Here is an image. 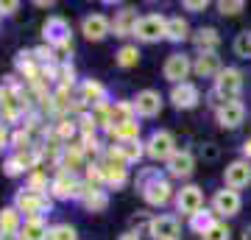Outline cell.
Here are the masks:
<instances>
[{
    "label": "cell",
    "instance_id": "obj_3",
    "mask_svg": "<svg viewBox=\"0 0 251 240\" xmlns=\"http://www.w3.org/2000/svg\"><path fill=\"white\" fill-rule=\"evenodd\" d=\"M201 204H204V196H201V187H196V185L181 187L179 193H176V207H179L181 215L196 218L198 210H201Z\"/></svg>",
    "mask_w": 251,
    "mask_h": 240
},
{
    "label": "cell",
    "instance_id": "obj_19",
    "mask_svg": "<svg viewBox=\"0 0 251 240\" xmlns=\"http://www.w3.org/2000/svg\"><path fill=\"white\" fill-rule=\"evenodd\" d=\"M67 23H64L62 17H50L45 23V36L50 39V42H56V45H67Z\"/></svg>",
    "mask_w": 251,
    "mask_h": 240
},
{
    "label": "cell",
    "instance_id": "obj_26",
    "mask_svg": "<svg viewBox=\"0 0 251 240\" xmlns=\"http://www.w3.org/2000/svg\"><path fill=\"white\" fill-rule=\"evenodd\" d=\"M100 173H103V182H109V185H123V182H126L123 162H120V165H115V162H106V165H100Z\"/></svg>",
    "mask_w": 251,
    "mask_h": 240
},
{
    "label": "cell",
    "instance_id": "obj_38",
    "mask_svg": "<svg viewBox=\"0 0 251 240\" xmlns=\"http://www.w3.org/2000/svg\"><path fill=\"white\" fill-rule=\"evenodd\" d=\"M120 240H140V238H137V232H126V235H120Z\"/></svg>",
    "mask_w": 251,
    "mask_h": 240
},
{
    "label": "cell",
    "instance_id": "obj_31",
    "mask_svg": "<svg viewBox=\"0 0 251 240\" xmlns=\"http://www.w3.org/2000/svg\"><path fill=\"white\" fill-rule=\"evenodd\" d=\"M201 238H204V240H229V226L221 223V221H215L209 229L204 232V235H201Z\"/></svg>",
    "mask_w": 251,
    "mask_h": 240
},
{
    "label": "cell",
    "instance_id": "obj_24",
    "mask_svg": "<svg viewBox=\"0 0 251 240\" xmlns=\"http://www.w3.org/2000/svg\"><path fill=\"white\" fill-rule=\"evenodd\" d=\"M20 229V210L17 207H3L0 210V232L14 235Z\"/></svg>",
    "mask_w": 251,
    "mask_h": 240
},
{
    "label": "cell",
    "instance_id": "obj_16",
    "mask_svg": "<svg viewBox=\"0 0 251 240\" xmlns=\"http://www.w3.org/2000/svg\"><path fill=\"white\" fill-rule=\"evenodd\" d=\"M168 170H171V176H190V173H193V154L176 151L171 160H168Z\"/></svg>",
    "mask_w": 251,
    "mask_h": 240
},
{
    "label": "cell",
    "instance_id": "obj_4",
    "mask_svg": "<svg viewBox=\"0 0 251 240\" xmlns=\"http://www.w3.org/2000/svg\"><path fill=\"white\" fill-rule=\"evenodd\" d=\"M145 151H148L151 160H171L173 154H176V148H173V137L168 132H153L151 140H148V145H145Z\"/></svg>",
    "mask_w": 251,
    "mask_h": 240
},
{
    "label": "cell",
    "instance_id": "obj_14",
    "mask_svg": "<svg viewBox=\"0 0 251 240\" xmlns=\"http://www.w3.org/2000/svg\"><path fill=\"white\" fill-rule=\"evenodd\" d=\"M106 34H109V20L103 17V14H90V17H84V36H87L90 42H100Z\"/></svg>",
    "mask_w": 251,
    "mask_h": 240
},
{
    "label": "cell",
    "instance_id": "obj_28",
    "mask_svg": "<svg viewBox=\"0 0 251 240\" xmlns=\"http://www.w3.org/2000/svg\"><path fill=\"white\" fill-rule=\"evenodd\" d=\"M137 62H140V51H137L134 45H126V48L117 51V64L120 67H134Z\"/></svg>",
    "mask_w": 251,
    "mask_h": 240
},
{
    "label": "cell",
    "instance_id": "obj_42",
    "mask_svg": "<svg viewBox=\"0 0 251 240\" xmlns=\"http://www.w3.org/2000/svg\"><path fill=\"white\" fill-rule=\"evenodd\" d=\"M243 240H251V226H249L246 232H243Z\"/></svg>",
    "mask_w": 251,
    "mask_h": 240
},
{
    "label": "cell",
    "instance_id": "obj_41",
    "mask_svg": "<svg viewBox=\"0 0 251 240\" xmlns=\"http://www.w3.org/2000/svg\"><path fill=\"white\" fill-rule=\"evenodd\" d=\"M243 151H246V157H251V140H246V145H243Z\"/></svg>",
    "mask_w": 251,
    "mask_h": 240
},
{
    "label": "cell",
    "instance_id": "obj_25",
    "mask_svg": "<svg viewBox=\"0 0 251 240\" xmlns=\"http://www.w3.org/2000/svg\"><path fill=\"white\" fill-rule=\"evenodd\" d=\"M109 132H112V137H117L120 142H131V140L140 137V123L128 120V123H120V126H109Z\"/></svg>",
    "mask_w": 251,
    "mask_h": 240
},
{
    "label": "cell",
    "instance_id": "obj_9",
    "mask_svg": "<svg viewBox=\"0 0 251 240\" xmlns=\"http://www.w3.org/2000/svg\"><path fill=\"white\" fill-rule=\"evenodd\" d=\"M198 98H201V95H198V87L196 84H187V81H184V84H176L173 92H171V101H173L176 109H193L198 104Z\"/></svg>",
    "mask_w": 251,
    "mask_h": 240
},
{
    "label": "cell",
    "instance_id": "obj_5",
    "mask_svg": "<svg viewBox=\"0 0 251 240\" xmlns=\"http://www.w3.org/2000/svg\"><path fill=\"white\" fill-rule=\"evenodd\" d=\"M17 210H20V213H25L28 218H36L39 213L50 210V201H48V198L42 196V193L25 190V193H20V196H17Z\"/></svg>",
    "mask_w": 251,
    "mask_h": 240
},
{
    "label": "cell",
    "instance_id": "obj_12",
    "mask_svg": "<svg viewBox=\"0 0 251 240\" xmlns=\"http://www.w3.org/2000/svg\"><path fill=\"white\" fill-rule=\"evenodd\" d=\"M151 235L153 240H176L179 235V221L173 215H159L151 221Z\"/></svg>",
    "mask_w": 251,
    "mask_h": 240
},
{
    "label": "cell",
    "instance_id": "obj_15",
    "mask_svg": "<svg viewBox=\"0 0 251 240\" xmlns=\"http://www.w3.org/2000/svg\"><path fill=\"white\" fill-rule=\"evenodd\" d=\"M143 196H145V201L148 204H165L168 198H171V185L165 182V179H153L148 187H143Z\"/></svg>",
    "mask_w": 251,
    "mask_h": 240
},
{
    "label": "cell",
    "instance_id": "obj_22",
    "mask_svg": "<svg viewBox=\"0 0 251 240\" xmlns=\"http://www.w3.org/2000/svg\"><path fill=\"white\" fill-rule=\"evenodd\" d=\"M218 42H221V36H218L215 28H201L196 34V45L201 48V53H215Z\"/></svg>",
    "mask_w": 251,
    "mask_h": 240
},
{
    "label": "cell",
    "instance_id": "obj_36",
    "mask_svg": "<svg viewBox=\"0 0 251 240\" xmlns=\"http://www.w3.org/2000/svg\"><path fill=\"white\" fill-rule=\"evenodd\" d=\"M17 6H20V3H14V0H11V3H0V14H14Z\"/></svg>",
    "mask_w": 251,
    "mask_h": 240
},
{
    "label": "cell",
    "instance_id": "obj_27",
    "mask_svg": "<svg viewBox=\"0 0 251 240\" xmlns=\"http://www.w3.org/2000/svg\"><path fill=\"white\" fill-rule=\"evenodd\" d=\"M168 39L171 42H181V39H187V23L181 17H168Z\"/></svg>",
    "mask_w": 251,
    "mask_h": 240
},
{
    "label": "cell",
    "instance_id": "obj_10",
    "mask_svg": "<svg viewBox=\"0 0 251 240\" xmlns=\"http://www.w3.org/2000/svg\"><path fill=\"white\" fill-rule=\"evenodd\" d=\"M134 112L143 117H153L162 112V98L159 92H153V89H145V92H140L134 101Z\"/></svg>",
    "mask_w": 251,
    "mask_h": 240
},
{
    "label": "cell",
    "instance_id": "obj_39",
    "mask_svg": "<svg viewBox=\"0 0 251 240\" xmlns=\"http://www.w3.org/2000/svg\"><path fill=\"white\" fill-rule=\"evenodd\" d=\"M14 142H17V145H23V142H28V134H23V132H20L17 137H14Z\"/></svg>",
    "mask_w": 251,
    "mask_h": 240
},
{
    "label": "cell",
    "instance_id": "obj_30",
    "mask_svg": "<svg viewBox=\"0 0 251 240\" xmlns=\"http://www.w3.org/2000/svg\"><path fill=\"white\" fill-rule=\"evenodd\" d=\"M45 240H75V229L67 226V223H59V226H50L48 229V238Z\"/></svg>",
    "mask_w": 251,
    "mask_h": 240
},
{
    "label": "cell",
    "instance_id": "obj_20",
    "mask_svg": "<svg viewBox=\"0 0 251 240\" xmlns=\"http://www.w3.org/2000/svg\"><path fill=\"white\" fill-rule=\"evenodd\" d=\"M137 14H134V9H123L120 14H117V20H115V31H117V36H128V34H134V28H137Z\"/></svg>",
    "mask_w": 251,
    "mask_h": 240
},
{
    "label": "cell",
    "instance_id": "obj_6",
    "mask_svg": "<svg viewBox=\"0 0 251 240\" xmlns=\"http://www.w3.org/2000/svg\"><path fill=\"white\" fill-rule=\"evenodd\" d=\"M224 179H226V185H229V190H243V187L251 185V165L246 160L232 162V165L226 168Z\"/></svg>",
    "mask_w": 251,
    "mask_h": 240
},
{
    "label": "cell",
    "instance_id": "obj_17",
    "mask_svg": "<svg viewBox=\"0 0 251 240\" xmlns=\"http://www.w3.org/2000/svg\"><path fill=\"white\" fill-rule=\"evenodd\" d=\"M48 238V226L42 218H28L20 226V240H45Z\"/></svg>",
    "mask_w": 251,
    "mask_h": 240
},
{
    "label": "cell",
    "instance_id": "obj_37",
    "mask_svg": "<svg viewBox=\"0 0 251 240\" xmlns=\"http://www.w3.org/2000/svg\"><path fill=\"white\" fill-rule=\"evenodd\" d=\"M6 140H9V134H6V129H3V126H0V148L6 145Z\"/></svg>",
    "mask_w": 251,
    "mask_h": 240
},
{
    "label": "cell",
    "instance_id": "obj_23",
    "mask_svg": "<svg viewBox=\"0 0 251 240\" xmlns=\"http://www.w3.org/2000/svg\"><path fill=\"white\" fill-rule=\"evenodd\" d=\"M81 198H84V207H87L90 213H103L106 204H109L106 193H103V190H95V187H92V190H84V196Z\"/></svg>",
    "mask_w": 251,
    "mask_h": 240
},
{
    "label": "cell",
    "instance_id": "obj_7",
    "mask_svg": "<svg viewBox=\"0 0 251 240\" xmlns=\"http://www.w3.org/2000/svg\"><path fill=\"white\" fill-rule=\"evenodd\" d=\"M190 67H193V64H190V59L184 53H173V56H168V62H165L162 73H165V79L173 81V84H184Z\"/></svg>",
    "mask_w": 251,
    "mask_h": 240
},
{
    "label": "cell",
    "instance_id": "obj_29",
    "mask_svg": "<svg viewBox=\"0 0 251 240\" xmlns=\"http://www.w3.org/2000/svg\"><path fill=\"white\" fill-rule=\"evenodd\" d=\"M117 151H120V157H123L126 162H137L140 157H143V148H140V140L120 142V145H117Z\"/></svg>",
    "mask_w": 251,
    "mask_h": 240
},
{
    "label": "cell",
    "instance_id": "obj_40",
    "mask_svg": "<svg viewBox=\"0 0 251 240\" xmlns=\"http://www.w3.org/2000/svg\"><path fill=\"white\" fill-rule=\"evenodd\" d=\"M0 240H20V235H6V232H0Z\"/></svg>",
    "mask_w": 251,
    "mask_h": 240
},
{
    "label": "cell",
    "instance_id": "obj_2",
    "mask_svg": "<svg viewBox=\"0 0 251 240\" xmlns=\"http://www.w3.org/2000/svg\"><path fill=\"white\" fill-rule=\"evenodd\" d=\"M240 89H243V76H240V70L226 67V70L218 73V79H215V92H218V95H224L226 101H237Z\"/></svg>",
    "mask_w": 251,
    "mask_h": 240
},
{
    "label": "cell",
    "instance_id": "obj_1",
    "mask_svg": "<svg viewBox=\"0 0 251 240\" xmlns=\"http://www.w3.org/2000/svg\"><path fill=\"white\" fill-rule=\"evenodd\" d=\"M165 34H168V20L162 14H145V17H140V23L134 28V36L143 39V42H156Z\"/></svg>",
    "mask_w": 251,
    "mask_h": 240
},
{
    "label": "cell",
    "instance_id": "obj_8",
    "mask_svg": "<svg viewBox=\"0 0 251 240\" xmlns=\"http://www.w3.org/2000/svg\"><path fill=\"white\" fill-rule=\"evenodd\" d=\"M243 117H246V107L240 101H224L218 109V123L224 129H237L243 123Z\"/></svg>",
    "mask_w": 251,
    "mask_h": 240
},
{
    "label": "cell",
    "instance_id": "obj_34",
    "mask_svg": "<svg viewBox=\"0 0 251 240\" xmlns=\"http://www.w3.org/2000/svg\"><path fill=\"white\" fill-rule=\"evenodd\" d=\"M23 168H25L23 157H17V160H9V162H6V173H9V176H17V173H20Z\"/></svg>",
    "mask_w": 251,
    "mask_h": 240
},
{
    "label": "cell",
    "instance_id": "obj_11",
    "mask_svg": "<svg viewBox=\"0 0 251 240\" xmlns=\"http://www.w3.org/2000/svg\"><path fill=\"white\" fill-rule=\"evenodd\" d=\"M212 207H215L218 215H237L240 213V196H237V190H218L215 198H212Z\"/></svg>",
    "mask_w": 251,
    "mask_h": 240
},
{
    "label": "cell",
    "instance_id": "obj_33",
    "mask_svg": "<svg viewBox=\"0 0 251 240\" xmlns=\"http://www.w3.org/2000/svg\"><path fill=\"white\" fill-rule=\"evenodd\" d=\"M218 9H221V14H237V11L246 9V3H243V0H229V3L221 0V3H218Z\"/></svg>",
    "mask_w": 251,
    "mask_h": 240
},
{
    "label": "cell",
    "instance_id": "obj_35",
    "mask_svg": "<svg viewBox=\"0 0 251 240\" xmlns=\"http://www.w3.org/2000/svg\"><path fill=\"white\" fill-rule=\"evenodd\" d=\"M184 9H190V11H204V9H206V0H187V3H184Z\"/></svg>",
    "mask_w": 251,
    "mask_h": 240
},
{
    "label": "cell",
    "instance_id": "obj_13",
    "mask_svg": "<svg viewBox=\"0 0 251 240\" xmlns=\"http://www.w3.org/2000/svg\"><path fill=\"white\" fill-rule=\"evenodd\" d=\"M50 187H53V196H59V198L84 196V190H87V187H81L78 182L67 173V170H64V173H59V176L53 179V185H50Z\"/></svg>",
    "mask_w": 251,
    "mask_h": 240
},
{
    "label": "cell",
    "instance_id": "obj_32",
    "mask_svg": "<svg viewBox=\"0 0 251 240\" xmlns=\"http://www.w3.org/2000/svg\"><path fill=\"white\" fill-rule=\"evenodd\" d=\"M234 53L237 56H251V31L237 34V39H234Z\"/></svg>",
    "mask_w": 251,
    "mask_h": 240
},
{
    "label": "cell",
    "instance_id": "obj_21",
    "mask_svg": "<svg viewBox=\"0 0 251 240\" xmlns=\"http://www.w3.org/2000/svg\"><path fill=\"white\" fill-rule=\"evenodd\" d=\"M81 95L87 104H95V107H103V101H106V89L100 87L98 81H84L81 84Z\"/></svg>",
    "mask_w": 251,
    "mask_h": 240
},
{
    "label": "cell",
    "instance_id": "obj_18",
    "mask_svg": "<svg viewBox=\"0 0 251 240\" xmlns=\"http://www.w3.org/2000/svg\"><path fill=\"white\" fill-rule=\"evenodd\" d=\"M193 67H196V73L198 76H218V73L224 70V67H221V59H218V53H201L196 59V64H193Z\"/></svg>",
    "mask_w": 251,
    "mask_h": 240
}]
</instances>
